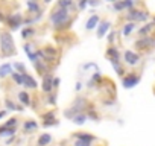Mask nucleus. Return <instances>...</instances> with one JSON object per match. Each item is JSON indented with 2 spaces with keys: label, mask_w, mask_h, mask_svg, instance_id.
I'll return each instance as SVG.
<instances>
[{
  "label": "nucleus",
  "mask_w": 155,
  "mask_h": 146,
  "mask_svg": "<svg viewBox=\"0 0 155 146\" xmlns=\"http://www.w3.org/2000/svg\"><path fill=\"white\" fill-rule=\"evenodd\" d=\"M49 18L55 29H65V28H70V25H71L70 12H68V9H64V8H56L55 11H52Z\"/></svg>",
  "instance_id": "obj_1"
},
{
  "label": "nucleus",
  "mask_w": 155,
  "mask_h": 146,
  "mask_svg": "<svg viewBox=\"0 0 155 146\" xmlns=\"http://www.w3.org/2000/svg\"><path fill=\"white\" fill-rule=\"evenodd\" d=\"M0 55L3 58L15 55V44L9 31H0Z\"/></svg>",
  "instance_id": "obj_2"
},
{
  "label": "nucleus",
  "mask_w": 155,
  "mask_h": 146,
  "mask_svg": "<svg viewBox=\"0 0 155 146\" xmlns=\"http://www.w3.org/2000/svg\"><path fill=\"white\" fill-rule=\"evenodd\" d=\"M150 14L146 11V9H140V8H132V9H128V12L125 14V18L128 22H132V23H138V22H146L149 20Z\"/></svg>",
  "instance_id": "obj_3"
},
{
  "label": "nucleus",
  "mask_w": 155,
  "mask_h": 146,
  "mask_svg": "<svg viewBox=\"0 0 155 146\" xmlns=\"http://www.w3.org/2000/svg\"><path fill=\"white\" fill-rule=\"evenodd\" d=\"M135 49L138 50H150L155 47V37L147 35V37H140L135 43H134Z\"/></svg>",
  "instance_id": "obj_4"
},
{
  "label": "nucleus",
  "mask_w": 155,
  "mask_h": 146,
  "mask_svg": "<svg viewBox=\"0 0 155 146\" xmlns=\"http://www.w3.org/2000/svg\"><path fill=\"white\" fill-rule=\"evenodd\" d=\"M123 61H125V64H128V65L134 67V65H137V64L141 61V56H140V53H137V52H134V50L126 49V50L123 52Z\"/></svg>",
  "instance_id": "obj_5"
},
{
  "label": "nucleus",
  "mask_w": 155,
  "mask_h": 146,
  "mask_svg": "<svg viewBox=\"0 0 155 146\" xmlns=\"http://www.w3.org/2000/svg\"><path fill=\"white\" fill-rule=\"evenodd\" d=\"M140 79H141V76L138 75V73H128V75L123 76L122 84H123L125 88H132V87H135L140 82Z\"/></svg>",
  "instance_id": "obj_6"
},
{
  "label": "nucleus",
  "mask_w": 155,
  "mask_h": 146,
  "mask_svg": "<svg viewBox=\"0 0 155 146\" xmlns=\"http://www.w3.org/2000/svg\"><path fill=\"white\" fill-rule=\"evenodd\" d=\"M6 23H8L11 31H17L23 25V15L20 12H14L9 15V18H6Z\"/></svg>",
  "instance_id": "obj_7"
},
{
  "label": "nucleus",
  "mask_w": 155,
  "mask_h": 146,
  "mask_svg": "<svg viewBox=\"0 0 155 146\" xmlns=\"http://www.w3.org/2000/svg\"><path fill=\"white\" fill-rule=\"evenodd\" d=\"M53 73H46V75L43 76V85H41V90L46 93V95H49V93H52L53 91V85H52V82H53Z\"/></svg>",
  "instance_id": "obj_8"
},
{
  "label": "nucleus",
  "mask_w": 155,
  "mask_h": 146,
  "mask_svg": "<svg viewBox=\"0 0 155 146\" xmlns=\"http://www.w3.org/2000/svg\"><path fill=\"white\" fill-rule=\"evenodd\" d=\"M21 76H23V87H25V88L32 90V88H37V87H38L37 79H35L32 75H29V73H23Z\"/></svg>",
  "instance_id": "obj_9"
},
{
  "label": "nucleus",
  "mask_w": 155,
  "mask_h": 146,
  "mask_svg": "<svg viewBox=\"0 0 155 146\" xmlns=\"http://www.w3.org/2000/svg\"><path fill=\"white\" fill-rule=\"evenodd\" d=\"M110 29H111V22H108V20L101 22V23H99V26H97V31H96V37H97V38L105 37V35H107V32H108Z\"/></svg>",
  "instance_id": "obj_10"
},
{
  "label": "nucleus",
  "mask_w": 155,
  "mask_h": 146,
  "mask_svg": "<svg viewBox=\"0 0 155 146\" xmlns=\"http://www.w3.org/2000/svg\"><path fill=\"white\" fill-rule=\"evenodd\" d=\"M107 58L110 59V62L120 61V52H119V49L114 44L113 46H108V49H107Z\"/></svg>",
  "instance_id": "obj_11"
},
{
  "label": "nucleus",
  "mask_w": 155,
  "mask_h": 146,
  "mask_svg": "<svg viewBox=\"0 0 155 146\" xmlns=\"http://www.w3.org/2000/svg\"><path fill=\"white\" fill-rule=\"evenodd\" d=\"M99 23H101V17H99L97 14H93V15L88 18L85 29H87V31H93V29H96V28L99 26Z\"/></svg>",
  "instance_id": "obj_12"
},
{
  "label": "nucleus",
  "mask_w": 155,
  "mask_h": 146,
  "mask_svg": "<svg viewBox=\"0 0 155 146\" xmlns=\"http://www.w3.org/2000/svg\"><path fill=\"white\" fill-rule=\"evenodd\" d=\"M135 29H137V23L128 22L126 25H123V28H122V31H120V35H123V37H129Z\"/></svg>",
  "instance_id": "obj_13"
},
{
  "label": "nucleus",
  "mask_w": 155,
  "mask_h": 146,
  "mask_svg": "<svg viewBox=\"0 0 155 146\" xmlns=\"http://www.w3.org/2000/svg\"><path fill=\"white\" fill-rule=\"evenodd\" d=\"M153 29H155V25L152 22H149V23H146L144 26H141L138 29V37H147V35H150V32Z\"/></svg>",
  "instance_id": "obj_14"
},
{
  "label": "nucleus",
  "mask_w": 155,
  "mask_h": 146,
  "mask_svg": "<svg viewBox=\"0 0 155 146\" xmlns=\"http://www.w3.org/2000/svg\"><path fill=\"white\" fill-rule=\"evenodd\" d=\"M12 73V65L9 62H5L0 65V79H5L6 76H11Z\"/></svg>",
  "instance_id": "obj_15"
},
{
  "label": "nucleus",
  "mask_w": 155,
  "mask_h": 146,
  "mask_svg": "<svg viewBox=\"0 0 155 146\" xmlns=\"http://www.w3.org/2000/svg\"><path fill=\"white\" fill-rule=\"evenodd\" d=\"M26 6H28L29 12H32V14H37V12L40 14V12H41V6H40L38 2H35V0H28Z\"/></svg>",
  "instance_id": "obj_16"
},
{
  "label": "nucleus",
  "mask_w": 155,
  "mask_h": 146,
  "mask_svg": "<svg viewBox=\"0 0 155 146\" xmlns=\"http://www.w3.org/2000/svg\"><path fill=\"white\" fill-rule=\"evenodd\" d=\"M34 67H35V70L40 73L41 76H44L46 73H49V71H47V64H46L44 61H35V62H34Z\"/></svg>",
  "instance_id": "obj_17"
},
{
  "label": "nucleus",
  "mask_w": 155,
  "mask_h": 146,
  "mask_svg": "<svg viewBox=\"0 0 155 146\" xmlns=\"http://www.w3.org/2000/svg\"><path fill=\"white\" fill-rule=\"evenodd\" d=\"M73 135L76 137V140H85V141H94L96 140V137L88 134V132H74Z\"/></svg>",
  "instance_id": "obj_18"
},
{
  "label": "nucleus",
  "mask_w": 155,
  "mask_h": 146,
  "mask_svg": "<svg viewBox=\"0 0 155 146\" xmlns=\"http://www.w3.org/2000/svg\"><path fill=\"white\" fill-rule=\"evenodd\" d=\"M18 101L25 105V107H29L31 105V95L28 91H20L18 93Z\"/></svg>",
  "instance_id": "obj_19"
},
{
  "label": "nucleus",
  "mask_w": 155,
  "mask_h": 146,
  "mask_svg": "<svg viewBox=\"0 0 155 146\" xmlns=\"http://www.w3.org/2000/svg\"><path fill=\"white\" fill-rule=\"evenodd\" d=\"M34 35H35V29H34L32 26H25V29L21 31L23 40H29V38H32Z\"/></svg>",
  "instance_id": "obj_20"
},
{
  "label": "nucleus",
  "mask_w": 155,
  "mask_h": 146,
  "mask_svg": "<svg viewBox=\"0 0 155 146\" xmlns=\"http://www.w3.org/2000/svg\"><path fill=\"white\" fill-rule=\"evenodd\" d=\"M50 141H52V135H50V134H41V135L38 137L37 144H38V146H47Z\"/></svg>",
  "instance_id": "obj_21"
},
{
  "label": "nucleus",
  "mask_w": 155,
  "mask_h": 146,
  "mask_svg": "<svg viewBox=\"0 0 155 146\" xmlns=\"http://www.w3.org/2000/svg\"><path fill=\"white\" fill-rule=\"evenodd\" d=\"M58 8H64V9L74 8V0H58Z\"/></svg>",
  "instance_id": "obj_22"
},
{
  "label": "nucleus",
  "mask_w": 155,
  "mask_h": 146,
  "mask_svg": "<svg viewBox=\"0 0 155 146\" xmlns=\"http://www.w3.org/2000/svg\"><path fill=\"white\" fill-rule=\"evenodd\" d=\"M87 119H88V117H87V114H84V113H79V114H76V116H74L71 120H73L76 125H84V123L87 122Z\"/></svg>",
  "instance_id": "obj_23"
},
{
  "label": "nucleus",
  "mask_w": 155,
  "mask_h": 146,
  "mask_svg": "<svg viewBox=\"0 0 155 146\" xmlns=\"http://www.w3.org/2000/svg\"><path fill=\"white\" fill-rule=\"evenodd\" d=\"M14 134H15V128H6V126L0 128V137H6V135L14 137Z\"/></svg>",
  "instance_id": "obj_24"
},
{
  "label": "nucleus",
  "mask_w": 155,
  "mask_h": 146,
  "mask_svg": "<svg viewBox=\"0 0 155 146\" xmlns=\"http://www.w3.org/2000/svg\"><path fill=\"white\" fill-rule=\"evenodd\" d=\"M38 128V123L35 120H26L25 125H23V131H32V129H37Z\"/></svg>",
  "instance_id": "obj_25"
},
{
  "label": "nucleus",
  "mask_w": 155,
  "mask_h": 146,
  "mask_svg": "<svg viewBox=\"0 0 155 146\" xmlns=\"http://www.w3.org/2000/svg\"><path fill=\"white\" fill-rule=\"evenodd\" d=\"M113 8H114V11H117V12L125 11V9H126V3H125V0H117V2H114V3H113Z\"/></svg>",
  "instance_id": "obj_26"
},
{
  "label": "nucleus",
  "mask_w": 155,
  "mask_h": 146,
  "mask_svg": "<svg viewBox=\"0 0 155 146\" xmlns=\"http://www.w3.org/2000/svg\"><path fill=\"white\" fill-rule=\"evenodd\" d=\"M11 78H12V81H14L17 85H23V76H21V73L12 71V73H11Z\"/></svg>",
  "instance_id": "obj_27"
},
{
  "label": "nucleus",
  "mask_w": 155,
  "mask_h": 146,
  "mask_svg": "<svg viewBox=\"0 0 155 146\" xmlns=\"http://www.w3.org/2000/svg\"><path fill=\"white\" fill-rule=\"evenodd\" d=\"M12 67L17 70V73H21V75H23V73H28V71H26V67H25L23 62H14Z\"/></svg>",
  "instance_id": "obj_28"
},
{
  "label": "nucleus",
  "mask_w": 155,
  "mask_h": 146,
  "mask_svg": "<svg viewBox=\"0 0 155 146\" xmlns=\"http://www.w3.org/2000/svg\"><path fill=\"white\" fill-rule=\"evenodd\" d=\"M43 50H44V53H46L47 56H50V58H55V56H56V53H58V52H56V49H55V47H52V46H50V47L47 46V47H44Z\"/></svg>",
  "instance_id": "obj_29"
},
{
  "label": "nucleus",
  "mask_w": 155,
  "mask_h": 146,
  "mask_svg": "<svg viewBox=\"0 0 155 146\" xmlns=\"http://www.w3.org/2000/svg\"><path fill=\"white\" fill-rule=\"evenodd\" d=\"M23 49H25V52H26L28 58H29L31 55H34V44H32V43H26V44L23 46Z\"/></svg>",
  "instance_id": "obj_30"
},
{
  "label": "nucleus",
  "mask_w": 155,
  "mask_h": 146,
  "mask_svg": "<svg viewBox=\"0 0 155 146\" xmlns=\"http://www.w3.org/2000/svg\"><path fill=\"white\" fill-rule=\"evenodd\" d=\"M5 105H6L8 110H11V111H17V104L12 102L11 99H5Z\"/></svg>",
  "instance_id": "obj_31"
},
{
  "label": "nucleus",
  "mask_w": 155,
  "mask_h": 146,
  "mask_svg": "<svg viewBox=\"0 0 155 146\" xmlns=\"http://www.w3.org/2000/svg\"><path fill=\"white\" fill-rule=\"evenodd\" d=\"M17 122H18V119L17 117H11L3 126H6V128H15L17 126Z\"/></svg>",
  "instance_id": "obj_32"
},
{
  "label": "nucleus",
  "mask_w": 155,
  "mask_h": 146,
  "mask_svg": "<svg viewBox=\"0 0 155 146\" xmlns=\"http://www.w3.org/2000/svg\"><path fill=\"white\" fill-rule=\"evenodd\" d=\"M116 35H117V32H116V31H111V32L108 34L107 40H108V44H110V46H113V44H114V41H116Z\"/></svg>",
  "instance_id": "obj_33"
},
{
  "label": "nucleus",
  "mask_w": 155,
  "mask_h": 146,
  "mask_svg": "<svg viewBox=\"0 0 155 146\" xmlns=\"http://www.w3.org/2000/svg\"><path fill=\"white\" fill-rule=\"evenodd\" d=\"M47 104L49 105H56V95L53 91L47 95Z\"/></svg>",
  "instance_id": "obj_34"
},
{
  "label": "nucleus",
  "mask_w": 155,
  "mask_h": 146,
  "mask_svg": "<svg viewBox=\"0 0 155 146\" xmlns=\"http://www.w3.org/2000/svg\"><path fill=\"white\" fill-rule=\"evenodd\" d=\"M87 6H88V0H79V3H78V9L84 11Z\"/></svg>",
  "instance_id": "obj_35"
},
{
  "label": "nucleus",
  "mask_w": 155,
  "mask_h": 146,
  "mask_svg": "<svg viewBox=\"0 0 155 146\" xmlns=\"http://www.w3.org/2000/svg\"><path fill=\"white\" fill-rule=\"evenodd\" d=\"M74 146H91V141H85V140H76Z\"/></svg>",
  "instance_id": "obj_36"
},
{
  "label": "nucleus",
  "mask_w": 155,
  "mask_h": 146,
  "mask_svg": "<svg viewBox=\"0 0 155 146\" xmlns=\"http://www.w3.org/2000/svg\"><path fill=\"white\" fill-rule=\"evenodd\" d=\"M55 125H58V120L56 119H53V120H44V123H43V126H55Z\"/></svg>",
  "instance_id": "obj_37"
},
{
  "label": "nucleus",
  "mask_w": 155,
  "mask_h": 146,
  "mask_svg": "<svg viewBox=\"0 0 155 146\" xmlns=\"http://www.w3.org/2000/svg\"><path fill=\"white\" fill-rule=\"evenodd\" d=\"M43 117H44V120H53V119H55V111H49V113H46Z\"/></svg>",
  "instance_id": "obj_38"
},
{
  "label": "nucleus",
  "mask_w": 155,
  "mask_h": 146,
  "mask_svg": "<svg viewBox=\"0 0 155 146\" xmlns=\"http://www.w3.org/2000/svg\"><path fill=\"white\" fill-rule=\"evenodd\" d=\"M59 84H61V79L59 78H53V82H52V85H53V90H56V88H59Z\"/></svg>",
  "instance_id": "obj_39"
},
{
  "label": "nucleus",
  "mask_w": 155,
  "mask_h": 146,
  "mask_svg": "<svg viewBox=\"0 0 155 146\" xmlns=\"http://www.w3.org/2000/svg\"><path fill=\"white\" fill-rule=\"evenodd\" d=\"M99 3H101V0H88L90 6H99Z\"/></svg>",
  "instance_id": "obj_40"
},
{
  "label": "nucleus",
  "mask_w": 155,
  "mask_h": 146,
  "mask_svg": "<svg viewBox=\"0 0 155 146\" xmlns=\"http://www.w3.org/2000/svg\"><path fill=\"white\" fill-rule=\"evenodd\" d=\"M0 23H6V17L3 15V12L0 11Z\"/></svg>",
  "instance_id": "obj_41"
},
{
  "label": "nucleus",
  "mask_w": 155,
  "mask_h": 146,
  "mask_svg": "<svg viewBox=\"0 0 155 146\" xmlns=\"http://www.w3.org/2000/svg\"><path fill=\"white\" fill-rule=\"evenodd\" d=\"M81 88H82V82H78L76 84V91H79Z\"/></svg>",
  "instance_id": "obj_42"
},
{
  "label": "nucleus",
  "mask_w": 155,
  "mask_h": 146,
  "mask_svg": "<svg viewBox=\"0 0 155 146\" xmlns=\"http://www.w3.org/2000/svg\"><path fill=\"white\" fill-rule=\"evenodd\" d=\"M6 116V110H3V111H0V119H2V117H5Z\"/></svg>",
  "instance_id": "obj_43"
},
{
  "label": "nucleus",
  "mask_w": 155,
  "mask_h": 146,
  "mask_svg": "<svg viewBox=\"0 0 155 146\" xmlns=\"http://www.w3.org/2000/svg\"><path fill=\"white\" fill-rule=\"evenodd\" d=\"M107 2H111V3H114V2H117V0H107Z\"/></svg>",
  "instance_id": "obj_44"
},
{
  "label": "nucleus",
  "mask_w": 155,
  "mask_h": 146,
  "mask_svg": "<svg viewBox=\"0 0 155 146\" xmlns=\"http://www.w3.org/2000/svg\"><path fill=\"white\" fill-rule=\"evenodd\" d=\"M52 2V0H44V3H50Z\"/></svg>",
  "instance_id": "obj_45"
},
{
  "label": "nucleus",
  "mask_w": 155,
  "mask_h": 146,
  "mask_svg": "<svg viewBox=\"0 0 155 146\" xmlns=\"http://www.w3.org/2000/svg\"><path fill=\"white\" fill-rule=\"evenodd\" d=\"M152 23H153V25H155V15H153V18H152Z\"/></svg>",
  "instance_id": "obj_46"
},
{
  "label": "nucleus",
  "mask_w": 155,
  "mask_h": 146,
  "mask_svg": "<svg viewBox=\"0 0 155 146\" xmlns=\"http://www.w3.org/2000/svg\"><path fill=\"white\" fill-rule=\"evenodd\" d=\"M35 2H37V0H35Z\"/></svg>",
  "instance_id": "obj_47"
}]
</instances>
